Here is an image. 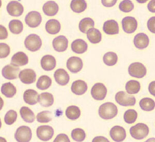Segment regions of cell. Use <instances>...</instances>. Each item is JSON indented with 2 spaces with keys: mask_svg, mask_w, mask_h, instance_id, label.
<instances>
[{
  "mask_svg": "<svg viewBox=\"0 0 155 142\" xmlns=\"http://www.w3.org/2000/svg\"><path fill=\"white\" fill-rule=\"evenodd\" d=\"M19 71L20 68L12 64H8L2 69V76L8 80H13L18 78Z\"/></svg>",
  "mask_w": 155,
  "mask_h": 142,
  "instance_id": "11",
  "label": "cell"
},
{
  "mask_svg": "<svg viewBox=\"0 0 155 142\" xmlns=\"http://www.w3.org/2000/svg\"><path fill=\"white\" fill-rule=\"evenodd\" d=\"M11 52L10 47L8 45L5 43L0 44V58H5L9 55Z\"/></svg>",
  "mask_w": 155,
  "mask_h": 142,
  "instance_id": "44",
  "label": "cell"
},
{
  "mask_svg": "<svg viewBox=\"0 0 155 142\" xmlns=\"http://www.w3.org/2000/svg\"><path fill=\"white\" fill-rule=\"evenodd\" d=\"M71 136L74 140L77 142H83L86 137L84 131L80 128H76L71 131Z\"/></svg>",
  "mask_w": 155,
  "mask_h": 142,
  "instance_id": "40",
  "label": "cell"
},
{
  "mask_svg": "<svg viewBox=\"0 0 155 142\" xmlns=\"http://www.w3.org/2000/svg\"><path fill=\"white\" fill-rule=\"evenodd\" d=\"M52 80L51 78L47 75H43L40 77L36 83L37 88L41 90H46L51 86Z\"/></svg>",
  "mask_w": 155,
  "mask_h": 142,
  "instance_id": "36",
  "label": "cell"
},
{
  "mask_svg": "<svg viewBox=\"0 0 155 142\" xmlns=\"http://www.w3.org/2000/svg\"><path fill=\"white\" fill-rule=\"evenodd\" d=\"M61 24L58 20L56 19H50L47 22L45 25L47 32L48 33L52 35L57 34L60 32L61 30Z\"/></svg>",
  "mask_w": 155,
  "mask_h": 142,
  "instance_id": "26",
  "label": "cell"
},
{
  "mask_svg": "<svg viewBox=\"0 0 155 142\" xmlns=\"http://www.w3.org/2000/svg\"><path fill=\"white\" fill-rule=\"evenodd\" d=\"M117 1H105V0H102L101 1V3L103 5L106 6V7H112L116 3Z\"/></svg>",
  "mask_w": 155,
  "mask_h": 142,
  "instance_id": "48",
  "label": "cell"
},
{
  "mask_svg": "<svg viewBox=\"0 0 155 142\" xmlns=\"http://www.w3.org/2000/svg\"><path fill=\"white\" fill-rule=\"evenodd\" d=\"M119 8L123 12H130L134 8V4L131 1L125 0L120 3Z\"/></svg>",
  "mask_w": 155,
  "mask_h": 142,
  "instance_id": "43",
  "label": "cell"
},
{
  "mask_svg": "<svg viewBox=\"0 0 155 142\" xmlns=\"http://www.w3.org/2000/svg\"><path fill=\"white\" fill-rule=\"evenodd\" d=\"M36 119L40 123H49L52 120V113L49 110H44L37 114Z\"/></svg>",
  "mask_w": 155,
  "mask_h": 142,
  "instance_id": "41",
  "label": "cell"
},
{
  "mask_svg": "<svg viewBox=\"0 0 155 142\" xmlns=\"http://www.w3.org/2000/svg\"><path fill=\"white\" fill-rule=\"evenodd\" d=\"M28 57L23 52H18L12 56L11 64L14 66H23L28 63Z\"/></svg>",
  "mask_w": 155,
  "mask_h": 142,
  "instance_id": "21",
  "label": "cell"
},
{
  "mask_svg": "<svg viewBox=\"0 0 155 142\" xmlns=\"http://www.w3.org/2000/svg\"><path fill=\"white\" fill-rule=\"evenodd\" d=\"M67 68L72 73H77L83 68V62L82 59L77 57L69 58L67 61Z\"/></svg>",
  "mask_w": 155,
  "mask_h": 142,
  "instance_id": "13",
  "label": "cell"
},
{
  "mask_svg": "<svg viewBox=\"0 0 155 142\" xmlns=\"http://www.w3.org/2000/svg\"><path fill=\"white\" fill-rule=\"evenodd\" d=\"M140 106L142 110L150 112L153 110L155 107V102L150 98H144L140 100Z\"/></svg>",
  "mask_w": 155,
  "mask_h": 142,
  "instance_id": "34",
  "label": "cell"
},
{
  "mask_svg": "<svg viewBox=\"0 0 155 142\" xmlns=\"http://www.w3.org/2000/svg\"><path fill=\"white\" fill-rule=\"evenodd\" d=\"M17 118V113L14 110H9L6 113L4 121L7 125H12L16 121Z\"/></svg>",
  "mask_w": 155,
  "mask_h": 142,
  "instance_id": "42",
  "label": "cell"
},
{
  "mask_svg": "<svg viewBox=\"0 0 155 142\" xmlns=\"http://www.w3.org/2000/svg\"><path fill=\"white\" fill-rule=\"evenodd\" d=\"M31 129L28 126L20 127L16 130L15 138L18 142H29L32 139Z\"/></svg>",
  "mask_w": 155,
  "mask_h": 142,
  "instance_id": "6",
  "label": "cell"
},
{
  "mask_svg": "<svg viewBox=\"0 0 155 142\" xmlns=\"http://www.w3.org/2000/svg\"><path fill=\"white\" fill-rule=\"evenodd\" d=\"M71 90L72 93L76 95H82L84 94L87 90V85L83 80H77L72 83Z\"/></svg>",
  "mask_w": 155,
  "mask_h": 142,
  "instance_id": "23",
  "label": "cell"
},
{
  "mask_svg": "<svg viewBox=\"0 0 155 142\" xmlns=\"http://www.w3.org/2000/svg\"><path fill=\"white\" fill-rule=\"evenodd\" d=\"M25 45L31 52H36L41 47L42 41L40 37L36 34H30L25 39Z\"/></svg>",
  "mask_w": 155,
  "mask_h": 142,
  "instance_id": "4",
  "label": "cell"
},
{
  "mask_svg": "<svg viewBox=\"0 0 155 142\" xmlns=\"http://www.w3.org/2000/svg\"><path fill=\"white\" fill-rule=\"evenodd\" d=\"M17 90L15 86L11 83L3 84L1 87V93L7 98H12L16 94Z\"/></svg>",
  "mask_w": 155,
  "mask_h": 142,
  "instance_id": "30",
  "label": "cell"
},
{
  "mask_svg": "<svg viewBox=\"0 0 155 142\" xmlns=\"http://www.w3.org/2000/svg\"><path fill=\"white\" fill-rule=\"evenodd\" d=\"M110 135L111 139L115 142H122L125 140L126 132L123 127L115 126L111 128L110 131Z\"/></svg>",
  "mask_w": 155,
  "mask_h": 142,
  "instance_id": "12",
  "label": "cell"
},
{
  "mask_svg": "<svg viewBox=\"0 0 155 142\" xmlns=\"http://www.w3.org/2000/svg\"><path fill=\"white\" fill-rule=\"evenodd\" d=\"M39 95L36 91L33 89H28L23 94V99L25 103L33 105L38 102Z\"/></svg>",
  "mask_w": 155,
  "mask_h": 142,
  "instance_id": "22",
  "label": "cell"
},
{
  "mask_svg": "<svg viewBox=\"0 0 155 142\" xmlns=\"http://www.w3.org/2000/svg\"><path fill=\"white\" fill-rule=\"evenodd\" d=\"M19 78L25 84H31L35 82L36 74L33 69H27L20 72Z\"/></svg>",
  "mask_w": 155,
  "mask_h": 142,
  "instance_id": "14",
  "label": "cell"
},
{
  "mask_svg": "<svg viewBox=\"0 0 155 142\" xmlns=\"http://www.w3.org/2000/svg\"><path fill=\"white\" fill-rule=\"evenodd\" d=\"M54 77L57 83L61 86L66 85L70 79L68 74L63 69H57L54 72Z\"/></svg>",
  "mask_w": 155,
  "mask_h": 142,
  "instance_id": "19",
  "label": "cell"
},
{
  "mask_svg": "<svg viewBox=\"0 0 155 142\" xmlns=\"http://www.w3.org/2000/svg\"><path fill=\"white\" fill-rule=\"evenodd\" d=\"M122 25L124 31L128 34H131L137 30V22L134 17L127 16L122 20Z\"/></svg>",
  "mask_w": 155,
  "mask_h": 142,
  "instance_id": "10",
  "label": "cell"
},
{
  "mask_svg": "<svg viewBox=\"0 0 155 142\" xmlns=\"http://www.w3.org/2000/svg\"><path fill=\"white\" fill-rule=\"evenodd\" d=\"M65 114L68 119L74 120L80 117L81 115V110L77 106L71 105L67 107L66 110Z\"/></svg>",
  "mask_w": 155,
  "mask_h": 142,
  "instance_id": "33",
  "label": "cell"
},
{
  "mask_svg": "<svg viewBox=\"0 0 155 142\" xmlns=\"http://www.w3.org/2000/svg\"><path fill=\"white\" fill-rule=\"evenodd\" d=\"M118 113L116 105L112 102H106L99 107L98 114L101 118L106 120L113 119Z\"/></svg>",
  "mask_w": 155,
  "mask_h": 142,
  "instance_id": "1",
  "label": "cell"
},
{
  "mask_svg": "<svg viewBox=\"0 0 155 142\" xmlns=\"http://www.w3.org/2000/svg\"><path fill=\"white\" fill-rule=\"evenodd\" d=\"M68 41L64 36H60L55 37L52 42V45L55 50L58 52H64L68 48Z\"/></svg>",
  "mask_w": 155,
  "mask_h": 142,
  "instance_id": "16",
  "label": "cell"
},
{
  "mask_svg": "<svg viewBox=\"0 0 155 142\" xmlns=\"http://www.w3.org/2000/svg\"><path fill=\"white\" fill-rule=\"evenodd\" d=\"M95 22L92 18H84L81 20L79 25L80 30L83 33H86L91 28H94Z\"/></svg>",
  "mask_w": 155,
  "mask_h": 142,
  "instance_id": "35",
  "label": "cell"
},
{
  "mask_svg": "<svg viewBox=\"0 0 155 142\" xmlns=\"http://www.w3.org/2000/svg\"><path fill=\"white\" fill-rule=\"evenodd\" d=\"M92 142H110L108 139L102 136H98L94 138Z\"/></svg>",
  "mask_w": 155,
  "mask_h": 142,
  "instance_id": "49",
  "label": "cell"
},
{
  "mask_svg": "<svg viewBox=\"0 0 155 142\" xmlns=\"http://www.w3.org/2000/svg\"><path fill=\"white\" fill-rule=\"evenodd\" d=\"M128 73L131 76L142 78L146 75L147 69L142 63L140 62H134L129 66Z\"/></svg>",
  "mask_w": 155,
  "mask_h": 142,
  "instance_id": "5",
  "label": "cell"
},
{
  "mask_svg": "<svg viewBox=\"0 0 155 142\" xmlns=\"http://www.w3.org/2000/svg\"><path fill=\"white\" fill-rule=\"evenodd\" d=\"M148 11L152 12H155V0L150 1L147 5Z\"/></svg>",
  "mask_w": 155,
  "mask_h": 142,
  "instance_id": "51",
  "label": "cell"
},
{
  "mask_svg": "<svg viewBox=\"0 0 155 142\" xmlns=\"http://www.w3.org/2000/svg\"><path fill=\"white\" fill-rule=\"evenodd\" d=\"M137 113L136 110L129 109L126 110L124 115V119L126 123L128 124H132L137 119Z\"/></svg>",
  "mask_w": 155,
  "mask_h": 142,
  "instance_id": "39",
  "label": "cell"
},
{
  "mask_svg": "<svg viewBox=\"0 0 155 142\" xmlns=\"http://www.w3.org/2000/svg\"><path fill=\"white\" fill-rule=\"evenodd\" d=\"M72 51L76 53L81 54L84 53L88 48V45L83 39H77L74 40L71 45Z\"/></svg>",
  "mask_w": 155,
  "mask_h": 142,
  "instance_id": "25",
  "label": "cell"
},
{
  "mask_svg": "<svg viewBox=\"0 0 155 142\" xmlns=\"http://www.w3.org/2000/svg\"><path fill=\"white\" fill-rule=\"evenodd\" d=\"M8 27L10 31L13 34H19L23 31V23L19 20L15 19L11 20V22H9Z\"/></svg>",
  "mask_w": 155,
  "mask_h": 142,
  "instance_id": "37",
  "label": "cell"
},
{
  "mask_svg": "<svg viewBox=\"0 0 155 142\" xmlns=\"http://www.w3.org/2000/svg\"><path fill=\"white\" fill-rule=\"evenodd\" d=\"M71 7L73 12L81 13L87 9V2L84 0H72L71 2Z\"/></svg>",
  "mask_w": 155,
  "mask_h": 142,
  "instance_id": "32",
  "label": "cell"
},
{
  "mask_svg": "<svg viewBox=\"0 0 155 142\" xmlns=\"http://www.w3.org/2000/svg\"><path fill=\"white\" fill-rule=\"evenodd\" d=\"M144 142H155V138L154 137L150 138V139L147 140L146 141H145Z\"/></svg>",
  "mask_w": 155,
  "mask_h": 142,
  "instance_id": "52",
  "label": "cell"
},
{
  "mask_svg": "<svg viewBox=\"0 0 155 142\" xmlns=\"http://www.w3.org/2000/svg\"><path fill=\"white\" fill-rule=\"evenodd\" d=\"M7 12L11 16L19 17L22 15L24 11L23 5L17 1H11L7 4Z\"/></svg>",
  "mask_w": 155,
  "mask_h": 142,
  "instance_id": "15",
  "label": "cell"
},
{
  "mask_svg": "<svg viewBox=\"0 0 155 142\" xmlns=\"http://www.w3.org/2000/svg\"><path fill=\"white\" fill-rule=\"evenodd\" d=\"M38 102L42 106L45 107L51 106L54 103L53 95L48 93H41L39 95Z\"/></svg>",
  "mask_w": 155,
  "mask_h": 142,
  "instance_id": "27",
  "label": "cell"
},
{
  "mask_svg": "<svg viewBox=\"0 0 155 142\" xmlns=\"http://www.w3.org/2000/svg\"><path fill=\"white\" fill-rule=\"evenodd\" d=\"M131 137L136 140H141L145 138L150 132L148 127L143 123H138L130 129Z\"/></svg>",
  "mask_w": 155,
  "mask_h": 142,
  "instance_id": "2",
  "label": "cell"
},
{
  "mask_svg": "<svg viewBox=\"0 0 155 142\" xmlns=\"http://www.w3.org/2000/svg\"><path fill=\"white\" fill-rule=\"evenodd\" d=\"M41 66L43 69L46 71L53 70L57 64L56 59L52 55H45L42 57L41 61Z\"/></svg>",
  "mask_w": 155,
  "mask_h": 142,
  "instance_id": "18",
  "label": "cell"
},
{
  "mask_svg": "<svg viewBox=\"0 0 155 142\" xmlns=\"http://www.w3.org/2000/svg\"><path fill=\"white\" fill-rule=\"evenodd\" d=\"M20 114L23 120L26 123H32L35 120L34 113L28 107H22L20 110Z\"/></svg>",
  "mask_w": 155,
  "mask_h": 142,
  "instance_id": "29",
  "label": "cell"
},
{
  "mask_svg": "<svg viewBox=\"0 0 155 142\" xmlns=\"http://www.w3.org/2000/svg\"><path fill=\"white\" fill-rule=\"evenodd\" d=\"M87 33V39L92 44H97L101 41L102 35L100 31L97 29L91 28Z\"/></svg>",
  "mask_w": 155,
  "mask_h": 142,
  "instance_id": "28",
  "label": "cell"
},
{
  "mask_svg": "<svg viewBox=\"0 0 155 142\" xmlns=\"http://www.w3.org/2000/svg\"><path fill=\"white\" fill-rule=\"evenodd\" d=\"M91 95L95 100L101 101L106 98L107 93V89L104 84L96 83L93 86L91 89Z\"/></svg>",
  "mask_w": 155,
  "mask_h": 142,
  "instance_id": "8",
  "label": "cell"
},
{
  "mask_svg": "<svg viewBox=\"0 0 155 142\" xmlns=\"http://www.w3.org/2000/svg\"><path fill=\"white\" fill-rule=\"evenodd\" d=\"M118 60V57L114 52H107L103 57V61L107 66H113L116 64Z\"/></svg>",
  "mask_w": 155,
  "mask_h": 142,
  "instance_id": "38",
  "label": "cell"
},
{
  "mask_svg": "<svg viewBox=\"0 0 155 142\" xmlns=\"http://www.w3.org/2000/svg\"><path fill=\"white\" fill-rule=\"evenodd\" d=\"M0 140H1V142H7L5 139L3 138V137H0Z\"/></svg>",
  "mask_w": 155,
  "mask_h": 142,
  "instance_id": "53",
  "label": "cell"
},
{
  "mask_svg": "<svg viewBox=\"0 0 155 142\" xmlns=\"http://www.w3.org/2000/svg\"><path fill=\"white\" fill-rule=\"evenodd\" d=\"M116 102L123 106H132L136 103V99L134 96H130L125 91H119L115 96Z\"/></svg>",
  "mask_w": 155,
  "mask_h": 142,
  "instance_id": "3",
  "label": "cell"
},
{
  "mask_svg": "<svg viewBox=\"0 0 155 142\" xmlns=\"http://www.w3.org/2000/svg\"><path fill=\"white\" fill-rule=\"evenodd\" d=\"M103 30L107 35H115L119 33L118 23L114 20H109L104 22Z\"/></svg>",
  "mask_w": 155,
  "mask_h": 142,
  "instance_id": "20",
  "label": "cell"
},
{
  "mask_svg": "<svg viewBox=\"0 0 155 142\" xmlns=\"http://www.w3.org/2000/svg\"><path fill=\"white\" fill-rule=\"evenodd\" d=\"M125 89L128 94H137L141 89L140 83L137 80H129L126 84Z\"/></svg>",
  "mask_w": 155,
  "mask_h": 142,
  "instance_id": "31",
  "label": "cell"
},
{
  "mask_svg": "<svg viewBox=\"0 0 155 142\" xmlns=\"http://www.w3.org/2000/svg\"><path fill=\"white\" fill-rule=\"evenodd\" d=\"M8 32L7 29L3 25H0V39H7Z\"/></svg>",
  "mask_w": 155,
  "mask_h": 142,
  "instance_id": "47",
  "label": "cell"
},
{
  "mask_svg": "<svg viewBox=\"0 0 155 142\" xmlns=\"http://www.w3.org/2000/svg\"><path fill=\"white\" fill-rule=\"evenodd\" d=\"M147 25L150 32L155 34V16H153L148 19Z\"/></svg>",
  "mask_w": 155,
  "mask_h": 142,
  "instance_id": "45",
  "label": "cell"
},
{
  "mask_svg": "<svg viewBox=\"0 0 155 142\" xmlns=\"http://www.w3.org/2000/svg\"><path fill=\"white\" fill-rule=\"evenodd\" d=\"M54 132L53 128L47 125L38 127L36 130V134L38 138L45 142L51 140L54 135Z\"/></svg>",
  "mask_w": 155,
  "mask_h": 142,
  "instance_id": "7",
  "label": "cell"
},
{
  "mask_svg": "<svg viewBox=\"0 0 155 142\" xmlns=\"http://www.w3.org/2000/svg\"><path fill=\"white\" fill-rule=\"evenodd\" d=\"M148 90L152 96H155V81H153L149 84Z\"/></svg>",
  "mask_w": 155,
  "mask_h": 142,
  "instance_id": "50",
  "label": "cell"
},
{
  "mask_svg": "<svg viewBox=\"0 0 155 142\" xmlns=\"http://www.w3.org/2000/svg\"><path fill=\"white\" fill-rule=\"evenodd\" d=\"M134 43L136 48L139 49H143L148 47L150 39L146 34L144 33H139L134 36Z\"/></svg>",
  "mask_w": 155,
  "mask_h": 142,
  "instance_id": "17",
  "label": "cell"
},
{
  "mask_svg": "<svg viewBox=\"0 0 155 142\" xmlns=\"http://www.w3.org/2000/svg\"><path fill=\"white\" fill-rule=\"evenodd\" d=\"M53 142H71V140L66 134L62 133L57 135Z\"/></svg>",
  "mask_w": 155,
  "mask_h": 142,
  "instance_id": "46",
  "label": "cell"
},
{
  "mask_svg": "<svg viewBox=\"0 0 155 142\" xmlns=\"http://www.w3.org/2000/svg\"><path fill=\"white\" fill-rule=\"evenodd\" d=\"M25 22L28 27L36 28L42 22L41 14L37 11H32L28 12L25 18Z\"/></svg>",
  "mask_w": 155,
  "mask_h": 142,
  "instance_id": "9",
  "label": "cell"
},
{
  "mask_svg": "<svg viewBox=\"0 0 155 142\" xmlns=\"http://www.w3.org/2000/svg\"><path fill=\"white\" fill-rule=\"evenodd\" d=\"M58 9L59 7L58 4L52 1L46 2L42 7L45 14L48 16H55L58 12Z\"/></svg>",
  "mask_w": 155,
  "mask_h": 142,
  "instance_id": "24",
  "label": "cell"
}]
</instances>
